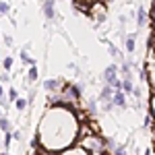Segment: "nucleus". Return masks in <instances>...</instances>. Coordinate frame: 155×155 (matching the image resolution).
I'll list each match as a JSON object with an SVG mask.
<instances>
[{"mask_svg":"<svg viewBox=\"0 0 155 155\" xmlns=\"http://www.w3.org/2000/svg\"><path fill=\"white\" fill-rule=\"evenodd\" d=\"M151 83H153V87H155V66L151 68Z\"/></svg>","mask_w":155,"mask_h":155,"instance_id":"412c9836","label":"nucleus"},{"mask_svg":"<svg viewBox=\"0 0 155 155\" xmlns=\"http://www.w3.org/2000/svg\"><path fill=\"white\" fill-rule=\"evenodd\" d=\"M110 54H112V58H118V56H120L118 48H116V46H112V44H110Z\"/></svg>","mask_w":155,"mask_h":155,"instance_id":"aec40b11","label":"nucleus"},{"mask_svg":"<svg viewBox=\"0 0 155 155\" xmlns=\"http://www.w3.org/2000/svg\"><path fill=\"white\" fill-rule=\"evenodd\" d=\"M145 21H147V11L141 6V8L137 11V25L141 27V25H145Z\"/></svg>","mask_w":155,"mask_h":155,"instance_id":"9d476101","label":"nucleus"},{"mask_svg":"<svg viewBox=\"0 0 155 155\" xmlns=\"http://www.w3.org/2000/svg\"><path fill=\"white\" fill-rule=\"evenodd\" d=\"M122 89H124L126 93H132V91H134V85H132V79H124V81H122Z\"/></svg>","mask_w":155,"mask_h":155,"instance_id":"f8f14e48","label":"nucleus"},{"mask_svg":"<svg viewBox=\"0 0 155 155\" xmlns=\"http://www.w3.org/2000/svg\"><path fill=\"white\" fill-rule=\"evenodd\" d=\"M112 153H114V155H128V153H126V149H124L122 145H118V147H116V149H114Z\"/></svg>","mask_w":155,"mask_h":155,"instance_id":"6ab92c4d","label":"nucleus"},{"mask_svg":"<svg viewBox=\"0 0 155 155\" xmlns=\"http://www.w3.org/2000/svg\"><path fill=\"white\" fill-rule=\"evenodd\" d=\"M44 89L50 91V93H54V91L60 89V81L58 79H48V81H44Z\"/></svg>","mask_w":155,"mask_h":155,"instance_id":"6e6552de","label":"nucleus"},{"mask_svg":"<svg viewBox=\"0 0 155 155\" xmlns=\"http://www.w3.org/2000/svg\"><path fill=\"white\" fill-rule=\"evenodd\" d=\"M0 128H2V132H11V122H8L6 116L0 118Z\"/></svg>","mask_w":155,"mask_h":155,"instance_id":"ddd939ff","label":"nucleus"},{"mask_svg":"<svg viewBox=\"0 0 155 155\" xmlns=\"http://www.w3.org/2000/svg\"><path fill=\"white\" fill-rule=\"evenodd\" d=\"M54 4H56V0H44V2H41V12H44L46 19H54V17H56Z\"/></svg>","mask_w":155,"mask_h":155,"instance_id":"20e7f679","label":"nucleus"},{"mask_svg":"<svg viewBox=\"0 0 155 155\" xmlns=\"http://www.w3.org/2000/svg\"><path fill=\"white\" fill-rule=\"evenodd\" d=\"M79 134V122L68 107L52 106L39 124V143L50 153H62L71 149Z\"/></svg>","mask_w":155,"mask_h":155,"instance_id":"f257e3e1","label":"nucleus"},{"mask_svg":"<svg viewBox=\"0 0 155 155\" xmlns=\"http://www.w3.org/2000/svg\"><path fill=\"white\" fill-rule=\"evenodd\" d=\"M8 11H11V8H8V2H6V0H2V2H0V12H2V17H6Z\"/></svg>","mask_w":155,"mask_h":155,"instance_id":"2eb2a0df","label":"nucleus"},{"mask_svg":"<svg viewBox=\"0 0 155 155\" xmlns=\"http://www.w3.org/2000/svg\"><path fill=\"white\" fill-rule=\"evenodd\" d=\"M124 48H126V52H128V54H132V52H134V48H137V33H130V35L124 37Z\"/></svg>","mask_w":155,"mask_h":155,"instance_id":"0eeeda50","label":"nucleus"},{"mask_svg":"<svg viewBox=\"0 0 155 155\" xmlns=\"http://www.w3.org/2000/svg\"><path fill=\"white\" fill-rule=\"evenodd\" d=\"M81 147L89 155H106V139H101L97 132H87L81 139Z\"/></svg>","mask_w":155,"mask_h":155,"instance_id":"f03ea898","label":"nucleus"},{"mask_svg":"<svg viewBox=\"0 0 155 155\" xmlns=\"http://www.w3.org/2000/svg\"><path fill=\"white\" fill-rule=\"evenodd\" d=\"M118 66H116V64H107L106 66V71H104V81H106V85H112V87H114V85L118 83Z\"/></svg>","mask_w":155,"mask_h":155,"instance_id":"7ed1b4c3","label":"nucleus"},{"mask_svg":"<svg viewBox=\"0 0 155 155\" xmlns=\"http://www.w3.org/2000/svg\"><path fill=\"white\" fill-rule=\"evenodd\" d=\"M60 155H89L85 151L83 147H71V149H66V151H62Z\"/></svg>","mask_w":155,"mask_h":155,"instance_id":"1a4fd4ad","label":"nucleus"},{"mask_svg":"<svg viewBox=\"0 0 155 155\" xmlns=\"http://www.w3.org/2000/svg\"><path fill=\"white\" fill-rule=\"evenodd\" d=\"M12 137H15V134H11V132H4V149H8V147H11Z\"/></svg>","mask_w":155,"mask_h":155,"instance_id":"dca6fc26","label":"nucleus"},{"mask_svg":"<svg viewBox=\"0 0 155 155\" xmlns=\"http://www.w3.org/2000/svg\"><path fill=\"white\" fill-rule=\"evenodd\" d=\"M2 68H4V71H11L12 68V58H4L2 60Z\"/></svg>","mask_w":155,"mask_h":155,"instance_id":"f3484780","label":"nucleus"},{"mask_svg":"<svg viewBox=\"0 0 155 155\" xmlns=\"http://www.w3.org/2000/svg\"><path fill=\"white\" fill-rule=\"evenodd\" d=\"M151 35H153V37H155V29H153V33H151ZM151 50H155V46H153V48H151Z\"/></svg>","mask_w":155,"mask_h":155,"instance_id":"5701e85b","label":"nucleus"},{"mask_svg":"<svg viewBox=\"0 0 155 155\" xmlns=\"http://www.w3.org/2000/svg\"><path fill=\"white\" fill-rule=\"evenodd\" d=\"M112 104L116 107H126V91L116 89V91H114V97H112Z\"/></svg>","mask_w":155,"mask_h":155,"instance_id":"39448f33","label":"nucleus"},{"mask_svg":"<svg viewBox=\"0 0 155 155\" xmlns=\"http://www.w3.org/2000/svg\"><path fill=\"white\" fill-rule=\"evenodd\" d=\"M151 107H153V116H155V97L151 99Z\"/></svg>","mask_w":155,"mask_h":155,"instance_id":"4be33fe9","label":"nucleus"},{"mask_svg":"<svg viewBox=\"0 0 155 155\" xmlns=\"http://www.w3.org/2000/svg\"><path fill=\"white\" fill-rule=\"evenodd\" d=\"M27 81L29 83H35L37 81V66L33 64V66H29V72H27Z\"/></svg>","mask_w":155,"mask_h":155,"instance_id":"9b49d317","label":"nucleus"},{"mask_svg":"<svg viewBox=\"0 0 155 155\" xmlns=\"http://www.w3.org/2000/svg\"><path fill=\"white\" fill-rule=\"evenodd\" d=\"M0 155H8V153H6V151H2V153H0Z\"/></svg>","mask_w":155,"mask_h":155,"instance_id":"b1692460","label":"nucleus"},{"mask_svg":"<svg viewBox=\"0 0 155 155\" xmlns=\"http://www.w3.org/2000/svg\"><path fill=\"white\" fill-rule=\"evenodd\" d=\"M19 99V91L15 87H8V101H17Z\"/></svg>","mask_w":155,"mask_h":155,"instance_id":"4468645a","label":"nucleus"},{"mask_svg":"<svg viewBox=\"0 0 155 155\" xmlns=\"http://www.w3.org/2000/svg\"><path fill=\"white\" fill-rule=\"evenodd\" d=\"M15 104H17V110H19V112H23L25 107H27V99H17Z\"/></svg>","mask_w":155,"mask_h":155,"instance_id":"a211bd4d","label":"nucleus"},{"mask_svg":"<svg viewBox=\"0 0 155 155\" xmlns=\"http://www.w3.org/2000/svg\"><path fill=\"white\" fill-rule=\"evenodd\" d=\"M114 87L112 85H104V89H101V93H99V101H104V104H107V101H112V97H114Z\"/></svg>","mask_w":155,"mask_h":155,"instance_id":"423d86ee","label":"nucleus"}]
</instances>
